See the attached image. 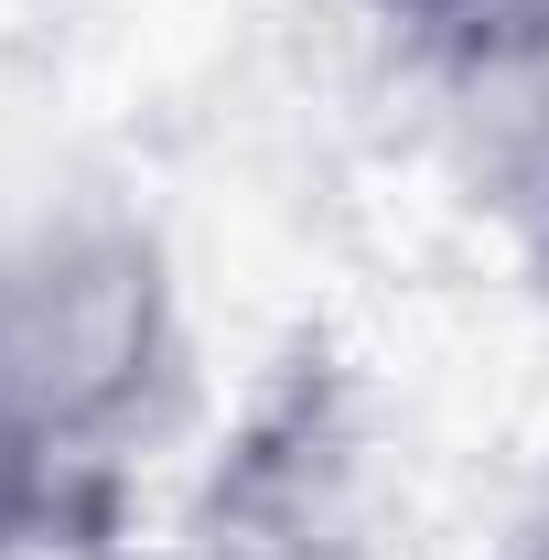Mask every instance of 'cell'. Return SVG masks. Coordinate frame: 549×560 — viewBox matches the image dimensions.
<instances>
[{
	"instance_id": "cell-1",
	"label": "cell",
	"mask_w": 549,
	"mask_h": 560,
	"mask_svg": "<svg viewBox=\"0 0 549 560\" xmlns=\"http://www.w3.org/2000/svg\"><path fill=\"white\" fill-rule=\"evenodd\" d=\"M195 399V324L162 226L130 206H44L0 226V420L130 528L140 464Z\"/></svg>"
},
{
	"instance_id": "cell-2",
	"label": "cell",
	"mask_w": 549,
	"mask_h": 560,
	"mask_svg": "<svg viewBox=\"0 0 549 560\" xmlns=\"http://www.w3.org/2000/svg\"><path fill=\"white\" fill-rule=\"evenodd\" d=\"M162 560H410L388 420L335 335H291L248 377L173 495Z\"/></svg>"
},
{
	"instance_id": "cell-3",
	"label": "cell",
	"mask_w": 549,
	"mask_h": 560,
	"mask_svg": "<svg viewBox=\"0 0 549 560\" xmlns=\"http://www.w3.org/2000/svg\"><path fill=\"white\" fill-rule=\"evenodd\" d=\"M366 33L453 195L549 291V0H366Z\"/></svg>"
},
{
	"instance_id": "cell-4",
	"label": "cell",
	"mask_w": 549,
	"mask_h": 560,
	"mask_svg": "<svg viewBox=\"0 0 549 560\" xmlns=\"http://www.w3.org/2000/svg\"><path fill=\"white\" fill-rule=\"evenodd\" d=\"M97 539H130V528H108V517L0 420V560H75V550H97Z\"/></svg>"
},
{
	"instance_id": "cell-5",
	"label": "cell",
	"mask_w": 549,
	"mask_h": 560,
	"mask_svg": "<svg viewBox=\"0 0 549 560\" xmlns=\"http://www.w3.org/2000/svg\"><path fill=\"white\" fill-rule=\"evenodd\" d=\"M75 560H162V539H140V528H130V539H97V550H75Z\"/></svg>"
},
{
	"instance_id": "cell-6",
	"label": "cell",
	"mask_w": 549,
	"mask_h": 560,
	"mask_svg": "<svg viewBox=\"0 0 549 560\" xmlns=\"http://www.w3.org/2000/svg\"><path fill=\"white\" fill-rule=\"evenodd\" d=\"M517 560H549V506H539V528H528V550H517Z\"/></svg>"
}]
</instances>
